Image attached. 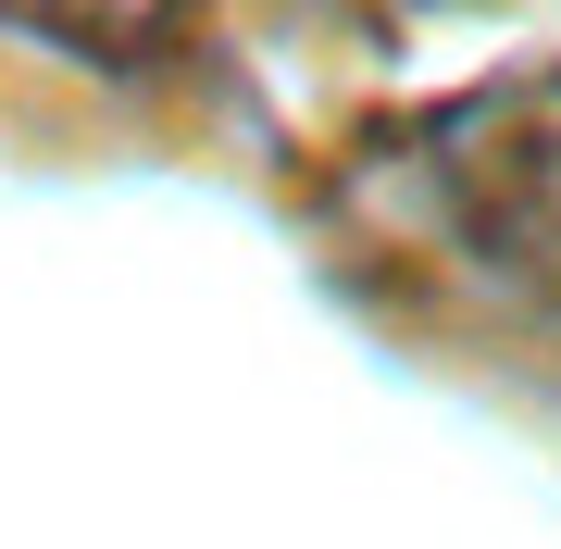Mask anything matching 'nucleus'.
<instances>
[{
  "label": "nucleus",
  "mask_w": 561,
  "mask_h": 549,
  "mask_svg": "<svg viewBox=\"0 0 561 549\" xmlns=\"http://www.w3.org/2000/svg\"><path fill=\"white\" fill-rule=\"evenodd\" d=\"M337 201L362 225V263L412 287L424 338L561 412V62L400 113L350 150Z\"/></svg>",
  "instance_id": "1"
}]
</instances>
